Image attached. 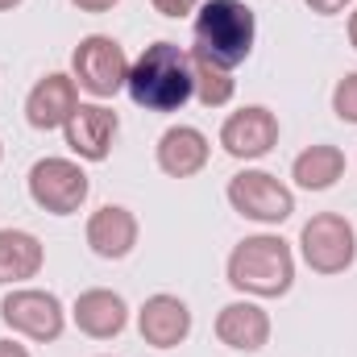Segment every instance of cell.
<instances>
[{
  "label": "cell",
  "instance_id": "obj_1",
  "mask_svg": "<svg viewBox=\"0 0 357 357\" xmlns=\"http://www.w3.org/2000/svg\"><path fill=\"white\" fill-rule=\"evenodd\" d=\"M125 91L137 108L146 112H178L195 96V75H191V54L178 42H154L129 63Z\"/></svg>",
  "mask_w": 357,
  "mask_h": 357
},
{
  "label": "cell",
  "instance_id": "obj_2",
  "mask_svg": "<svg viewBox=\"0 0 357 357\" xmlns=\"http://www.w3.org/2000/svg\"><path fill=\"white\" fill-rule=\"evenodd\" d=\"M195 38V59H208L225 71L241 67L254 54V38H258V21L254 8L245 0H204L191 25Z\"/></svg>",
  "mask_w": 357,
  "mask_h": 357
},
{
  "label": "cell",
  "instance_id": "obj_3",
  "mask_svg": "<svg viewBox=\"0 0 357 357\" xmlns=\"http://www.w3.org/2000/svg\"><path fill=\"white\" fill-rule=\"evenodd\" d=\"M229 282L241 291V295H258V299H278L291 291L295 282V258H291V245L282 237H245L237 241V250L229 254Z\"/></svg>",
  "mask_w": 357,
  "mask_h": 357
},
{
  "label": "cell",
  "instance_id": "obj_4",
  "mask_svg": "<svg viewBox=\"0 0 357 357\" xmlns=\"http://www.w3.org/2000/svg\"><path fill=\"white\" fill-rule=\"evenodd\" d=\"M71 79L96 100L116 96L129 79V59H125L121 42L108 33H88L71 54Z\"/></svg>",
  "mask_w": 357,
  "mask_h": 357
},
{
  "label": "cell",
  "instance_id": "obj_5",
  "mask_svg": "<svg viewBox=\"0 0 357 357\" xmlns=\"http://www.w3.org/2000/svg\"><path fill=\"white\" fill-rule=\"evenodd\" d=\"M299 250H303V262L316 274H341L357 258V233L341 212H320L303 225Z\"/></svg>",
  "mask_w": 357,
  "mask_h": 357
},
{
  "label": "cell",
  "instance_id": "obj_6",
  "mask_svg": "<svg viewBox=\"0 0 357 357\" xmlns=\"http://www.w3.org/2000/svg\"><path fill=\"white\" fill-rule=\"evenodd\" d=\"M88 175L71 158H42L29 167V199L50 216H71L88 199Z\"/></svg>",
  "mask_w": 357,
  "mask_h": 357
},
{
  "label": "cell",
  "instance_id": "obj_7",
  "mask_svg": "<svg viewBox=\"0 0 357 357\" xmlns=\"http://www.w3.org/2000/svg\"><path fill=\"white\" fill-rule=\"evenodd\" d=\"M0 320L29 341H59L67 312H63L59 295L38 291V287H21V291H8L0 299Z\"/></svg>",
  "mask_w": 357,
  "mask_h": 357
},
{
  "label": "cell",
  "instance_id": "obj_8",
  "mask_svg": "<svg viewBox=\"0 0 357 357\" xmlns=\"http://www.w3.org/2000/svg\"><path fill=\"white\" fill-rule=\"evenodd\" d=\"M229 204L258 225H282L295 212V195L287 183H278L266 171H241L229 178Z\"/></svg>",
  "mask_w": 357,
  "mask_h": 357
},
{
  "label": "cell",
  "instance_id": "obj_9",
  "mask_svg": "<svg viewBox=\"0 0 357 357\" xmlns=\"http://www.w3.org/2000/svg\"><path fill=\"white\" fill-rule=\"evenodd\" d=\"M220 146H225V154H233V158H241V162L262 158V154H270V150L278 146V116H274L270 108H262V104L237 108V112L225 116V125H220Z\"/></svg>",
  "mask_w": 357,
  "mask_h": 357
},
{
  "label": "cell",
  "instance_id": "obj_10",
  "mask_svg": "<svg viewBox=\"0 0 357 357\" xmlns=\"http://www.w3.org/2000/svg\"><path fill=\"white\" fill-rule=\"evenodd\" d=\"M116 129H121V121H116V112L104 108V104H79V108L71 112V121L63 125L67 146H71L84 162H104V158H108Z\"/></svg>",
  "mask_w": 357,
  "mask_h": 357
},
{
  "label": "cell",
  "instance_id": "obj_11",
  "mask_svg": "<svg viewBox=\"0 0 357 357\" xmlns=\"http://www.w3.org/2000/svg\"><path fill=\"white\" fill-rule=\"evenodd\" d=\"M79 108V84L71 79V75H46V79H38L33 91H29V100H25V121L33 125V129H63L67 121H71V112Z\"/></svg>",
  "mask_w": 357,
  "mask_h": 357
},
{
  "label": "cell",
  "instance_id": "obj_12",
  "mask_svg": "<svg viewBox=\"0 0 357 357\" xmlns=\"http://www.w3.org/2000/svg\"><path fill=\"white\" fill-rule=\"evenodd\" d=\"M137 328H142V341L154 345V349H175L187 341L191 333V312L187 303L175 295H150L137 312Z\"/></svg>",
  "mask_w": 357,
  "mask_h": 357
},
{
  "label": "cell",
  "instance_id": "obj_13",
  "mask_svg": "<svg viewBox=\"0 0 357 357\" xmlns=\"http://www.w3.org/2000/svg\"><path fill=\"white\" fill-rule=\"evenodd\" d=\"M88 245L96 258H108V262H121L133 254L137 245V216L121 204H104L96 208L88 220Z\"/></svg>",
  "mask_w": 357,
  "mask_h": 357
},
{
  "label": "cell",
  "instance_id": "obj_14",
  "mask_svg": "<svg viewBox=\"0 0 357 357\" xmlns=\"http://www.w3.org/2000/svg\"><path fill=\"white\" fill-rule=\"evenodd\" d=\"M71 316H75L79 333H88V337H96V341H112V337H121L125 324H129L125 299H121L116 291H108V287H91V291H84V295L75 299Z\"/></svg>",
  "mask_w": 357,
  "mask_h": 357
},
{
  "label": "cell",
  "instance_id": "obj_15",
  "mask_svg": "<svg viewBox=\"0 0 357 357\" xmlns=\"http://www.w3.org/2000/svg\"><path fill=\"white\" fill-rule=\"evenodd\" d=\"M154 158H158V171H162V175L191 178L208 167V137H204L195 125H175V129H167V133L158 137Z\"/></svg>",
  "mask_w": 357,
  "mask_h": 357
},
{
  "label": "cell",
  "instance_id": "obj_16",
  "mask_svg": "<svg viewBox=\"0 0 357 357\" xmlns=\"http://www.w3.org/2000/svg\"><path fill=\"white\" fill-rule=\"evenodd\" d=\"M216 337H220V345H229V349L258 354L270 341V316L258 303H250V299L225 303L220 316H216Z\"/></svg>",
  "mask_w": 357,
  "mask_h": 357
},
{
  "label": "cell",
  "instance_id": "obj_17",
  "mask_svg": "<svg viewBox=\"0 0 357 357\" xmlns=\"http://www.w3.org/2000/svg\"><path fill=\"white\" fill-rule=\"evenodd\" d=\"M46 262L42 241L25 229H0V282H25Z\"/></svg>",
  "mask_w": 357,
  "mask_h": 357
},
{
  "label": "cell",
  "instance_id": "obj_18",
  "mask_svg": "<svg viewBox=\"0 0 357 357\" xmlns=\"http://www.w3.org/2000/svg\"><path fill=\"white\" fill-rule=\"evenodd\" d=\"M345 175V154L337 146H307L295 162H291V178L303 191H328L337 178Z\"/></svg>",
  "mask_w": 357,
  "mask_h": 357
},
{
  "label": "cell",
  "instance_id": "obj_19",
  "mask_svg": "<svg viewBox=\"0 0 357 357\" xmlns=\"http://www.w3.org/2000/svg\"><path fill=\"white\" fill-rule=\"evenodd\" d=\"M191 75H195V96H199L204 108H225L237 91V79L225 67H216L208 59H195V54H191Z\"/></svg>",
  "mask_w": 357,
  "mask_h": 357
},
{
  "label": "cell",
  "instance_id": "obj_20",
  "mask_svg": "<svg viewBox=\"0 0 357 357\" xmlns=\"http://www.w3.org/2000/svg\"><path fill=\"white\" fill-rule=\"evenodd\" d=\"M333 112H337L345 125H357V71H349V75L333 88Z\"/></svg>",
  "mask_w": 357,
  "mask_h": 357
},
{
  "label": "cell",
  "instance_id": "obj_21",
  "mask_svg": "<svg viewBox=\"0 0 357 357\" xmlns=\"http://www.w3.org/2000/svg\"><path fill=\"white\" fill-rule=\"evenodd\" d=\"M162 17H187V13H195L204 0H150Z\"/></svg>",
  "mask_w": 357,
  "mask_h": 357
},
{
  "label": "cell",
  "instance_id": "obj_22",
  "mask_svg": "<svg viewBox=\"0 0 357 357\" xmlns=\"http://www.w3.org/2000/svg\"><path fill=\"white\" fill-rule=\"evenodd\" d=\"M312 13H320V17H333V13H341V8H349L354 0H303Z\"/></svg>",
  "mask_w": 357,
  "mask_h": 357
},
{
  "label": "cell",
  "instance_id": "obj_23",
  "mask_svg": "<svg viewBox=\"0 0 357 357\" xmlns=\"http://www.w3.org/2000/svg\"><path fill=\"white\" fill-rule=\"evenodd\" d=\"M79 13H108L112 4H121V0H71Z\"/></svg>",
  "mask_w": 357,
  "mask_h": 357
},
{
  "label": "cell",
  "instance_id": "obj_24",
  "mask_svg": "<svg viewBox=\"0 0 357 357\" xmlns=\"http://www.w3.org/2000/svg\"><path fill=\"white\" fill-rule=\"evenodd\" d=\"M0 357H29V349L17 341H0Z\"/></svg>",
  "mask_w": 357,
  "mask_h": 357
},
{
  "label": "cell",
  "instance_id": "obj_25",
  "mask_svg": "<svg viewBox=\"0 0 357 357\" xmlns=\"http://www.w3.org/2000/svg\"><path fill=\"white\" fill-rule=\"evenodd\" d=\"M349 42H354V50H357V8L349 13Z\"/></svg>",
  "mask_w": 357,
  "mask_h": 357
},
{
  "label": "cell",
  "instance_id": "obj_26",
  "mask_svg": "<svg viewBox=\"0 0 357 357\" xmlns=\"http://www.w3.org/2000/svg\"><path fill=\"white\" fill-rule=\"evenodd\" d=\"M17 4H21V0H0V13H4V8H17Z\"/></svg>",
  "mask_w": 357,
  "mask_h": 357
},
{
  "label": "cell",
  "instance_id": "obj_27",
  "mask_svg": "<svg viewBox=\"0 0 357 357\" xmlns=\"http://www.w3.org/2000/svg\"><path fill=\"white\" fill-rule=\"evenodd\" d=\"M0 154H4V146H0Z\"/></svg>",
  "mask_w": 357,
  "mask_h": 357
}]
</instances>
